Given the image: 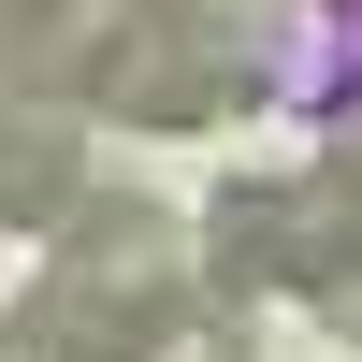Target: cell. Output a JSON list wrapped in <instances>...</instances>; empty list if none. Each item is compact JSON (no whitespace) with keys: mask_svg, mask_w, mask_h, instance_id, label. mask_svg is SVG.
Returning <instances> with one entry per match:
<instances>
[{"mask_svg":"<svg viewBox=\"0 0 362 362\" xmlns=\"http://www.w3.org/2000/svg\"><path fill=\"white\" fill-rule=\"evenodd\" d=\"M261 102V44L218 15V0H116L102 58H87V116L116 131H218V116Z\"/></svg>","mask_w":362,"mask_h":362,"instance_id":"7a4b0ae2","label":"cell"},{"mask_svg":"<svg viewBox=\"0 0 362 362\" xmlns=\"http://www.w3.org/2000/svg\"><path fill=\"white\" fill-rule=\"evenodd\" d=\"M203 276L247 305V290H290V305L348 319L362 334V203L334 174H232L203 203Z\"/></svg>","mask_w":362,"mask_h":362,"instance_id":"3957f363","label":"cell"},{"mask_svg":"<svg viewBox=\"0 0 362 362\" xmlns=\"http://www.w3.org/2000/svg\"><path fill=\"white\" fill-rule=\"evenodd\" d=\"M319 174H334V189H348V203H362V102H348V116H334V160H319Z\"/></svg>","mask_w":362,"mask_h":362,"instance_id":"5b68a950","label":"cell"},{"mask_svg":"<svg viewBox=\"0 0 362 362\" xmlns=\"http://www.w3.org/2000/svg\"><path fill=\"white\" fill-rule=\"evenodd\" d=\"M73 203H87V145L15 102V116H0V218H15V232H58Z\"/></svg>","mask_w":362,"mask_h":362,"instance_id":"277c9868","label":"cell"},{"mask_svg":"<svg viewBox=\"0 0 362 362\" xmlns=\"http://www.w3.org/2000/svg\"><path fill=\"white\" fill-rule=\"evenodd\" d=\"M0 348L15 362H247V319H232V290L189 261V232L160 203L87 189L58 218V261L15 290Z\"/></svg>","mask_w":362,"mask_h":362,"instance_id":"6da1fadb","label":"cell"}]
</instances>
